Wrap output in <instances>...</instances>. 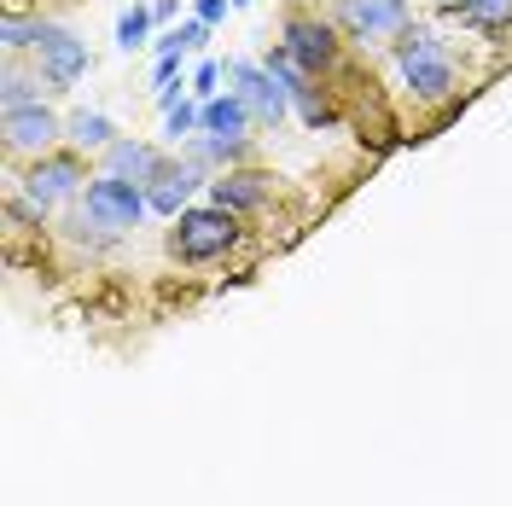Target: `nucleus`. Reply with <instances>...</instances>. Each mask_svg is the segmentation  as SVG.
<instances>
[{"label":"nucleus","mask_w":512,"mask_h":506,"mask_svg":"<svg viewBox=\"0 0 512 506\" xmlns=\"http://www.w3.org/2000/svg\"><path fill=\"white\" fill-rule=\"evenodd\" d=\"M233 245H239V216L222 210V204L175 216V233H169V251L181 256V262H216V256H227Z\"/></svg>","instance_id":"obj_1"},{"label":"nucleus","mask_w":512,"mask_h":506,"mask_svg":"<svg viewBox=\"0 0 512 506\" xmlns=\"http://www.w3.org/2000/svg\"><path fill=\"white\" fill-rule=\"evenodd\" d=\"M396 64H402V76H408V88L414 99H448L454 94V64H448L443 41L431 30H408L396 41Z\"/></svg>","instance_id":"obj_2"},{"label":"nucleus","mask_w":512,"mask_h":506,"mask_svg":"<svg viewBox=\"0 0 512 506\" xmlns=\"http://www.w3.org/2000/svg\"><path fill=\"white\" fill-rule=\"evenodd\" d=\"M222 76L233 82V94H239L245 105H251V117H256V123H268V128H274L280 117H286L291 94H286V82H280V76H274L268 64H251V59H227V64H222Z\"/></svg>","instance_id":"obj_3"},{"label":"nucleus","mask_w":512,"mask_h":506,"mask_svg":"<svg viewBox=\"0 0 512 506\" xmlns=\"http://www.w3.org/2000/svg\"><path fill=\"white\" fill-rule=\"evenodd\" d=\"M82 210H88V222H99V227H134L152 204H146V192L134 187V181L99 175V181H88V192H82Z\"/></svg>","instance_id":"obj_4"},{"label":"nucleus","mask_w":512,"mask_h":506,"mask_svg":"<svg viewBox=\"0 0 512 506\" xmlns=\"http://www.w3.org/2000/svg\"><path fill=\"white\" fill-rule=\"evenodd\" d=\"M35 59H41V76H47L53 88H76V82L88 76V41L70 35V30H59V24H41Z\"/></svg>","instance_id":"obj_5"},{"label":"nucleus","mask_w":512,"mask_h":506,"mask_svg":"<svg viewBox=\"0 0 512 506\" xmlns=\"http://www.w3.org/2000/svg\"><path fill=\"white\" fill-rule=\"evenodd\" d=\"M338 24H344L355 41L408 35V6H402V0H338Z\"/></svg>","instance_id":"obj_6"},{"label":"nucleus","mask_w":512,"mask_h":506,"mask_svg":"<svg viewBox=\"0 0 512 506\" xmlns=\"http://www.w3.org/2000/svg\"><path fill=\"white\" fill-rule=\"evenodd\" d=\"M286 53L303 64V70H326V64L338 59V30H332L326 18L297 12V18H286Z\"/></svg>","instance_id":"obj_7"},{"label":"nucleus","mask_w":512,"mask_h":506,"mask_svg":"<svg viewBox=\"0 0 512 506\" xmlns=\"http://www.w3.org/2000/svg\"><path fill=\"white\" fill-rule=\"evenodd\" d=\"M64 134V123L35 99V105H18V111H6V146L12 152H47L53 140Z\"/></svg>","instance_id":"obj_8"},{"label":"nucleus","mask_w":512,"mask_h":506,"mask_svg":"<svg viewBox=\"0 0 512 506\" xmlns=\"http://www.w3.org/2000/svg\"><path fill=\"white\" fill-rule=\"evenodd\" d=\"M76 187H82V163H76V158H41L30 175H24V192H30L35 210H47V204L70 198Z\"/></svg>","instance_id":"obj_9"},{"label":"nucleus","mask_w":512,"mask_h":506,"mask_svg":"<svg viewBox=\"0 0 512 506\" xmlns=\"http://www.w3.org/2000/svg\"><path fill=\"white\" fill-rule=\"evenodd\" d=\"M198 128H204L210 140H227V146H245V140H251V134H245V128H251V105H245L239 94H216L210 105H204V117H198Z\"/></svg>","instance_id":"obj_10"},{"label":"nucleus","mask_w":512,"mask_h":506,"mask_svg":"<svg viewBox=\"0 0 512 506\" xmlns=\"http://www.w3.org/2000/svg\"><path fill=\"white\" fill-rule=\"evenodd\" d=\"M158 169H163V158L146 146V140H117V146H105V175H117V181H158Z\"/></svg>","instance_id":"obj_11"},{"label":"nucleus","mask_w":512,"mask_h":506,"mask_svg":"<svg viewBox=\"0 0 512 506\" xmlns=\"http://www.w3.org/2000/svg\"><path fill=\"white\" fill-rule=\"evenodd\" d=\"M192 192H198V169H192V163H181V169H175V163H163L158 181L146 187V204H152L158 216H187L181 204H187Z\"/></svg>","instance_id":"obj_12"},{"label":"nucleus","mask_w":512,"mask_h":506,"mask_svg":"<svg viewBox=\"0 0 512 506\" xmlns=\"http://www.w3.org/2000/svg\"><path fill=\"white\" fill-rule=\"evenodd\" d=\"M210 192H216V204L222 210H256L262 198H268V175H256V169H233V175H222V181H210Z\"/></svg>","instance_id":"obj_13"},{"label":"nucleus","mask_w":512,"mask_h":506,"mask_svg":"<svg viewBox=\"0 0 512 506\" xmlns=\"http://www.w3.org/2000/svg\"><path fill=\"white\" fill-rule=\"evenodd\" d=\"M64 134H70L76 146H117V128L105 123L99 111H76V117L64 123Z\"/></svg>","instance_id":"obj_14"},{"label":"nucleus","mask_w":512,"mask_h":506,"mask_svg":"<svg viewBox=\"0 0 512 506\" xmlns=\"http://www.w3.org/2000/svg\"><path fill=\"white\" fill-rule=\"evenodd\" d=\"M466 24H478V30H501V24H512V0H460L454 6Z\"/></svg>","instance_id":"obj_15"},{"label":"nucleus","mask_w":512,"mask_h":506,"mask_svg":"<svg viewBox=\"0 0 512 506\" xmlns=\"http://www.w3.org/2000/svg\"><path fill=\"white\" fill-rule=\"evenodd\" d=\"M146 30H152V6H128L123 18H117V47H146Z\"/></svg>","instance_id":"obj_16"},{"label":"nucleus","mask_w":512,"mask_h":506,"mask_svg":"<svg viewBox=\"0 0 512 506\" xmlns=\"http://www.w3.org/2000/svg\"><path fill=\"white\" fill-rule=\"evenodd\" d=\"M291 105L303 111V123H309V128H326V123H332V105H326V99H320L315 88H303V94H291Z\"/></svg>","instance_id":"obj_17"},{"label":"nucleus","mask_w":512,"mask_h":506,"mask_svg":"<svg viewBox=\"0 0 512 506\" xmlns=\"http://www.w3.org/2000/svg\"><path fill=\"white\" fill-rule=\"evenodd\" d=\"M0 41H6L12 53H18V47H35V41H41V24H30V18H6V24H0Z\"/></svg>","instance_id":"obj_18"},{"label":"nucleus","mask_w":512,"mask_h":506,"mask_svg":"<svg viewBox=\"0 0 512 506\" xmlns=\"http://www.w3.org/2000/svg\"><path fill=\"white\" fill-rule=\"evenodd\" d=\"M0 99H6V111H18V105H35V88L18 70H6V76H0Z\"/></svg>","instance_id":"obj_19"},{"label":"nucleus","mask_w":512,"mask_h":506,"mask_svg":"<svg viewBox=\"0 0 512 506\" xmlns=\"http://www.w3.org/2000/svg\"><path fill=\"white\" fill-rule=\"evenodd\" d=\"M198 117H204V105H175V111H169V140L181 146L192 128H198Z\"/></svg>","instance_id":"obj_20"},{"label":"nucleus","mask_w":512,"mask_h":506,"mask_svg":"<svg viewBox=\"0 0 512 506\" xmlns=\"http://www.w3.org/2000/svg\"><path fill=\"white\" fill-rule=\"evenodd\" d=\"M216 82H222V64H216V59H204L198 70H192V94L204 99V105L216 99Z\"/></svg>","instance_id":"obj_21"},{"label":"nucleus","mask_w":512,"mask_h":506,"mask_svg":"<svg viewBox=\"0 0 512 506\" xmlns=\"http://www.w3.org/2000/svg\"><path fill=\"white\" fill-rule=\"evenodd\" d=\"M192 12H198V24H222V18H227V0H192Z\"/></svg>","instance_id":"obj_22"},{"label":"nucleus","mask_w":512,"mask_h":506,"mask_svg":"<svg viewBox=\"0 0 512 506\" xmlns=\"http://www.w3.org/2000/svg\"><path fill=\"white\" fill-rule=\"evenodd\" d=\"M437 6H460V0H437Z\"/></svg>","instance_id":"obj_23"},{"label":"nucleus","mask_w":512,"mask_h":506,"mask_svg":"<svg viewBox=\"0 0 512 506\" xmlns=\"http://www.w3.org/2000/svg\"><path fill=\"white\" fill-rule=\"evenodd\" d=\"M233 6H251V0H233Z\"/></svg>","instance_id":"obj_24"}]
</instances>
